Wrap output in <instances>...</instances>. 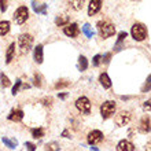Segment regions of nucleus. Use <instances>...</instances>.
<instances>
[{"label": "nucleus", "instance_id": "15", "mask_svg": "<svg viewBox=\"0 0 151 151\" xmlns=\"http://www.w3.org/2000/svg\"><path fill=\"white\" fill-rule=\"evenodd\" d=\"M14 55H15V43H11L6 51V63H11V60L14 59Z\"/></svg>", "mask_w": 151, "mask_h": 151}, {"label": "nucleus", "instance_id": "19", "mask_svg": "<svg viewBox=\"0 0 151 151\" xmlns=\"http://www.w3.org/2000/svg\"><path fill=\"white\" fill-rule=\"evenodd\" d=\"M84 3H85V0H69V6H70L74 11H80V10H83Z\"/></svg>", "mask_w": 151, "mask_h": 151}, {"label": "nucleus", "instance_id": "27", "mask_svg": "<svg viewBox=\"0 0 151 151\" xmlns=\"http://www.w3.org/2000/svg\"><path fill=\"white\" fill-rule=\"evenodd\" d=\"M45 150H48V151H59L60 147H59V144L56 143V142H51V143L45 144Z\"/></svg>", "mask_w": 151, "mask_h": 151}, {"label": "nucleus", "instance_id": "28", "mask_svg": "<svg viewBox=\"0 0 151 151\" xmlns=\"http://www.w3.org/2000/svg\"><path fill=\"white\" fill-rule=\"evenodd\" d=\"M33 85L37 87V88H40L41 85H43V83H41V74L36 73V74L33 76Z\"/></svg>", "mask_w": 151, "mask_h": 151}, {"label": "nucleus", "instance_id": "13", "mask_svg": "<svg viewBox=\"0 0 151 151\" xmlns=\"http://www.w3.org/2000/svg\"><path fill=\"white\" fill-rule=\"evenodd\" d=\"M135 150V144L131 143L129 140H121L117 144V151H133Z\"/></svg>", "mask_w": 151, "mask_h": 151}, {"label": "nucleus", "instance_id": "41", "mask_svg": "<svg viewBox=\"0 0 151 151\" xmlns=\"http://www.w3.org/2000/svg\"><path fill=\"white\" fill-rule=\"evenodd\" d=\"M135 1H136V0H135Z\"/></svg>", "mask_w": 151, "mask_h": 151}, {"label": "nucleus", "instance_id": "31", "mask_svg": "<svg viewBox=\"0 0 151 151\" xmlns=\"http://www.w3.org/2000/svg\"><path fill=\"white\" fill-rule=\"evenodd\" d=\"M21 85H22V81H21V80H17L15 81V85H14V87H12V95L15 96L17 93H18V92H19V88H21Z\"/></svg>", "mask_w": 151, "mask_h": 151}, {"label": "nucleus", "instance_id": "26", "mask_svg": "<svg viewBox=\"0 0 151 151\" xmlns=\"http://www.w3.org/2000/svg\"><path fill=\"white\" fill-rule=\"evenodd\" d=\"M30 132H32L33 139H41V137L44 136V133H45L43 128H33Z\"/></svg>", "mask_w": 151, "mask_h": 151}, {"label": "nucleus", "instance_id": "30", "mask_svg": "<svg viewBox=\"0 0 151 151\" xmlns=\"http://www.w3.org/2000/svg\"><path fill=\"white\" fill-rule=\"evenodd\" d=\"M70 85V81H65V80H62V81H58V83L55 84V88L56 89H62V88H66Z\"/></svg>", "mask_w": 151, "mask_h": 151}, {"label": "nucleus", "instance_id": "10", "mask_svg": "<svg viewBox=\"0 0 151 151\" xmlns=\"http://www.w3.org/2000/svg\"><path fill=\"white\" fill-rule=\"evenodd\" d=\"M102 1L103 0H91L89 6H88V15L89 17L96 15L100 11V8H102Z\"/></svg>", "mask_w": 151, "mask_h": 151}, {"label": "nucleus", "instance_id": "9", "mask_svg": "<svg viewBox=\"0 0 151 151\" xmlns=\"http://www.w3.org/2000/svg\"><path fill=\"white\" fill-rule=\"evenodd\" d=\"M63 33L68 37H72V39H76L80 33V28L77 24H66L63 28Z\"/></svg>", "mask_w": 151, "mask_h": 151}, {"label": "nucleus", "instance_id": "5", "mask_svg": "<svg viewBox=\"0 0 151 151\" xmlns=\"http://www.w3.org/2000/svg\"><path fill=\"white\" fill-rule=\"evenodd\" d=\"M14 21H15V24L18 25H22L25 24L26 21H28L29 18V10L28 7H25V6H21V7H18L15 10V12H14Z\"/></svg>", "mask_w": 151, "mask_h": 151}, {"label": "nucleus", "instance_id": "3", "mask_svg": "<svg viewBox=\"0 0 151 151\" xmlns=\"http://www.w3.org/2000/svg\"><path fill=\"white\" fill-rule=\"evenodd\" d=\"M131 35L136 41H143V40H146L148 32H147V28H146L143 24H139V22H137V24H135L132 26Z\"/></svg>", "mask_w": 151, "mask_h": 151}, {"label": "nucleus", "instance_id": "6", "mask_svg": "<svg viewBox=\"0 0 151 151\" xmlns=\"http://www.w3.org/2000/svg\"><path fill=\"white\" fill-rule=\"evenodd\" d=\"M76 107L83 114H89L91 113V102H89L87 96H81V98L76 100Z\"/></svg>", "mask_w": 151, "mask_h": 151}, {"label": "nucleus", "instance_id": "35", "mask_svg": "<svg viewBox=\"0 0 151 151\" xmlns=\"http://www.w3.org/2000/svg\"><path fill=\"white\" fill-rule=\"evenodd\" d=\"M150 80H151V76H148L147 81H146V84H144V87H143V89H142V92H148V91H150Z\"/></svg>", "mask_w": 151, "mask_h": 151}, {"label": "nucleus", "instance_id": "21", "mask_svg": "<svg viewBox=\"0 0 151 151\" xmlns=\"http://www.w3.org/2000/svg\"><path fill=\"white\" fill-rule=\"evenodd\" d=\"M10 22L8 21H0V36H6L10 32Z\"/></svg>", "mask_w": 151, "mask_h": 151}, {"label": "nucleus", "instance_id": "38", "mask_svg": "<svg viewBox=\"0 0 151 151\" xmlns=\"http://www.w3.org/2000/svg\"><path fill=\"white\" fill-rule=\"evenodd\" d=\"M59 99H66V98H68V93H66V92H65V93H59Z\"/></svg>", "mask_w": 151, "mask_h": 151}, {"label": "nucleus", "instance_id": "25", "mask_svg": "<svg viewBox=\"0 0 151 151\" xmlns=\"http://www.w3.org/2000/svg\"><path fill=\"white\" fill-rule=\"evenodd\" d=\"M0 85L3 88H10L11 87V81L4 73H0Z\"/></svg>", "mask_w": 151, "mask_h": 151}, {"label": "nucleus", "instance_id": "12", "mask_svg": "<svg viewBox=\"0 0 151 151\" xmlns=\"http://www.w3.org/2000/svg\"><path fill=\"white\" fill-rule=\"evenodd\" d=\"M33 58H35V62L36 63H43L44 60V47L43 44H37V47L35 48V52H33Z\"/></svg>", "mask_w": 151, "mask_h": 151}, {"label": "nucleus", "instance_id": "1", "mask_svg": "<svg viewBox=\"0 0 151 151\" xmlns=\"http://www.w3.org/2000/svg\"><path fill=\"white\" fill-rule=\"evenodd\" d=\"M98 30H99V35L103 39H109L115 35V26L110 22L109 19H103V21H99L98 22Z\"/></svg>", "mask_w": 151, "mask_h": 151}, {"label": "nucleus", "instance_id": "22", "mask_svg": "<svg viewBox=\"0 0 151 151\" xmlns=\"http://www.w3.org/2000/svg\"><path fill=\"white\" fill-rule=\"evenodd\" d=\"M70 22V18L68 15H58L55 18V25L56 26H65L66 24Z\"/></svg>", "mask_w": 151, "mask_h": 151}, {"label": "nucleus", "instance_id": "32", "mask_svg": "<svg viewBox=\"0 0 151 151\" xmlns=\"http://www.w3.org/2000/svg\"><path fill=\"white\" fill-rule=\"evenodd\" d=\"M100 62H102V55H99V54H96L93 58H92V65L95 66V68H98L100 65Z\"/></svg>", "mask_w": 151, "mask_h": 151}, {"label": "nucleus", "instance_id": "18", "mask_svg": "<svg viewBox=\"0 0 151 151\" xmlns=\"http://www.w3.org/2000/svg\"><path fill=\"white\" fill-rule=\"evenodd\" d=\"M32 8L36 14H41V15H47V4H37L36 1L32 3Z\"/></svg>", "mask_w": 151, "mask_h": 151}, {"label": "nucleus", "instance_id": "36", "mask_svg": "<svg viewBox=\"0 0 151 151\" xmlns=\"http://www.w3.org/2000/svg\"><path fill=\"white\" fill-rule=\"evenodd\" d=\"M25 147L28 148L29 151H35V150H36V146H35L33 143H30V142H25Z\"/></svg>", "mask_w": 151, "mask_h": 151}, {"label": "nucleus", "instance_id": "17", "mask_svg": "<svg viewBox=\"0 0 151 151\" xmlns=\"http://www.w3.org/2000/svg\"><path fill=\"white\" fill-rule=\"evenodd\" d=\"M127 32H121L118 35V39H117V43H115V45H114V51L115 52H119L121 50L124 48V45H122V43H124V40L127 39Z\"/></svg>", "mask_w": 151, "mask_h": 151}, {"label": "nucleus", "instance_id": "29", "mask_svg": "<svg viewBox=\"0 0 151 151\" xmlns=\"http://www.w3.org/2000/svg\"><path fill=\"white\" fill-rule=\"evenodd\" d=\"M40 103L45 106V107H51L52 106V98L51 96H48V98H43V99L40 100Z\"/></svg>", "mask_w": 151, "mask_h": 151}, {"label": "nucleus", "instance_id": "40", "mask_svg": "<svg viewBox=\"0 0 151 151\" xmlns=\"http://www.w3.org/2000/svg\"><path fill=\"white\" fill-rule=\"evenodd\" d=\"M89 148H91V150H93V151H98V150H99V148L95 147V146H92V147H89Z\"/></svg>", "mask_w": 151, "mask_h": 151}, {"label": "nucleus", "instance_id": "20", "mask_svg": "<svg viewBox=\"0 0 151 151\" xmlns=\"http://www.w3.org/2000/svg\"><path fill=\"white\" fill-rule=\"evenodd\" d=\"M1 142H3L4 146H6V147H8L10 150H15L17 146H18V140H17V139H8V137H3V139H1Z\"/></svg>", "mask_w": 151, "mask_h": 151}, {"label": "nucleus", "instance_id": "7", "mask_svg": "<svg viewBox=\"0 0 151 151\" xmlns=\"http://www.w3.org/2000/svg\"><path fill=\"white\" fill-rule=\"evenodd\" d=\"M132 119V114L129 111H121L118 113V114L115 115V125L117 127H125V125H128V124L131 122Z\"/></svg>", "mask_w": 151, "mask_h": 151}, {"label": "nucleus", "instance_id": "24", "mask_svg": "<svg viewBox=\"0 0 151 151\" xmlns=\"http://www.w3.org/2000/svg\"><path fill=\"white\" fill-rule=\"evenodd\" d=\"M83 33L88 37V39H92V37L95 36V32H93V29L91 28V25L89 24H85L83 26Z\"/></svg>", "mask_w": 151, "mask_h": 151}, {"label": "nucleus", "instance_id": "8", "mask_svg": "<svg viewBox=\"0 0 151 151\" xmlns=\"http://www.w3.org/2000/svg\"><path fill=\"white\" fill-rule=\"evenodd\" d=\"M103 139H104V136H103V133L100 131H92V132H89L88 133V136H87V140H88V144H91V146H96V144H99L100 142H103Z\"/></svg>", "mask_w": 151, "mask_h": 151}, {"label": "nucleus", "instance_id": "16", "mask_svg": "<svg viewBox=\"0 0 151 151\" xmlns=\"http://www.w3.org/2000/svg\"><path fill=\"white\" fill-rule=\"evenodd\" d=\"M99 83H100V85L103 88H106V89L111 88V80H110L107 73H102V74L99 76Z\"/></svg>", "mask_w": 151, "mask_h": 151}, {"label": "nucleus", "instance_id": "37", "mask_svg": "<svg viewBox=\"0 0 151 151\" xmlns=\"http://www.w3.org/2000/svg\"><path fill=\"white\" fill-rule=\"evenodd\" d=\"M62 137H66V139H69V137H72V136L69 135V131H68V129H65V131L62 132Z\"/></svg>", "mask_w": 151, "mask_h": 151}, {"label": "nucleus", "instance_id": "4", "mask_svg": "<svg viewBox=\"0 0 151 151\" xmlns=\"http://www.w3.org/2000/svg\"><path fill=\"white\" fill-rule=\"evenodd\" d=\"M115 109H117L115 102H113V100H106V102L100 106V114H102V118L103 119L110 118V117L115 113Z\"/></svg>", "mask_w": 151, "mask_h": 151}, {"label": "nucleus", "instance_id": "34", "mask_svg": "<svg viewBox=\"0 0 151 151\" xmlns=\"http://www.w3.org/2000/svg\"><path fill=\"white\" fill-rule=\"evenodd\" d=\"M110 60H111V52H107V54H104V56H102V62H103V63L109 65Z\"/></svg>", "mask_w": 151, "mask_h": 151}, {"label": "nucleus", "instance_id": "14", "mask_svg": "<svg viewBox=\"0 0 151 151\" xmlns=\"http://www.w3.org/2000/svg\"><path fill=\"white\" fill-rule=\"evenodd\" d=\"M139 131L142 133H150V115H144L139 125Z\"/></svg>", "mask_w": 151, "mask_h": 151}, {"label": "nucleus", "instance_id": "33", "mask_svg": "<svg viewBox=\"0 0 151 151\" xmlns=\"http://www.w3.org/2000/svg\"><path fill=\"white\" fill-rule=\"evenodd\" d=\"M8 7V0H0V11L6 12Z\"/></svg>", "mask_w": 151, "mask_h": 151}, {"label": "nucleus", "instance_id": "11", "mask_svg": "<svg viewBox=\"0 0 151 151\" xmlns=\"http://www.w3.org/2000/svg\"><path fill=\"white\" fill-rule=\"evenodd\" d=\"M24 115L25 114L21 109H12L7 118L10 119V121H12V122H21V121L24 119Z\"/></svg>", "mask_w": 151, "mask_h": 151}, {"label": "nucleus", "instance_id": "23", "mask_svg": "<svg viewBox=\"0 0 151 151\" xmlns=\"http://www.w3.org/2000/svg\"><path fill=\"white\" fill-rule=\"evenodd\" d=\"M88 69V59L84 55H80L78 58V70L80 72H85Z\"/></svg>", "mask_w": 151, "mask_h": 151}, {"label": "nucleus", "instance_id": "2", "mask_svg": "<svg viewBox=\"0 0 151 151\" xmlns=\"http://www.w3.org/2000/svg\"><path fill=\"white\" fill-rule=\"evenodd\" d=\"M18 45L22 54H28L33 47V36L29 33H24L18 37Z\"/></svg>", "mask_w": 151, "mask_h": 151}, {"label": "nucleus", "instance_id": "39", "mask_svg": "<svg viewBox=\"0 0 151 151\" xmlns=\"http://www.w3.org/2000/svg\"><path fill=\"white\" fill-rule=\"evenodd\" d=\"M144 109H147V110H150V100H147V102H144Z\"/></svg>", "mask_w": 151, "mask_h": 151}]
</instances>
